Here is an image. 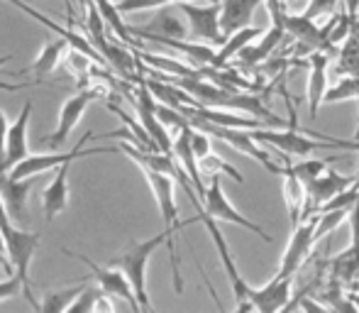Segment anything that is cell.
<instances>
[{"mask_svg": "<svg viewBox=\"0 0 359 313\" xmlns=\"http://www.w3.org/2000/svg\"><path fill=\"white\" fill-rule=\"evenodd\" d=\"M147 181H149L151 191H154V199H156V206L161 211V218H164V230L169 233V255H171V272H174V289L176 294L184 291V279H181V269H179V257H176V242L174 237L191 223H201V218L191 220H179V208H176V199H174V176L169 174H161V171H154V169H142Z\"/></svg>", "mask_w": 359, "mask_h": 313, "instance_id": "6da1fadb", "label": "cell"}, {"mask_svg": "<svg viewBox=\"0 0 359 313\" xmlns=\"http://www.w3.org/2000/svg\"><path fill=\"white\" fill-rule=\"evenodd\" d=\"M166 240H169V233L164 230V233L149 237V240L133 242L123 255L113 257V260L108 262L110 267H118V269L125 272V277H128L130 284H133L135 294H137V301H140V306H142V311L151 309L149 296H147V265H149L151 255H154Z\"/></svg>", "mask_w": 359, "mask_h": 313, "instance_id": "7a4b0ae2", "label": "cell"}, {"mask_svg": "<svg viewBox=\"0 0 359 313\" xmlns=\"http://www.w3.org/2000/svg\"><path fill=\"white\" fill-rule=\"evenodd\" d=\"M186 120H189L191 128L201 130V133L210 135V138H217L220 142L230 145V147L237 149V152L252 156V159L259 161V164L264 166L266 171H271V174H276V176L284 174V164H276V161L271 159V154L257 145L252 130H245V128H222V125L208 123V120H203V118H194V115H191V118H186Z\"/></svg>", "mask_w": 359, "mask_h": 313, "instance_id": "3957f363", "label": "cell"}, {"mask_svg": "<svg viewBox=\"0 0 359 313\" xmlns=\"http://www.w3.org/2000/svg\"><path fill=\"white\" fill-rule=\"evenodd\" d=\"M198 218H201V223L205 225V230H208L210 240H213L215 252H217V257H220V265H222V269H225L227 281H230V286H232V294H235V299H237L235 309L237 311H255L252 309V301H250L252 286L242 279L240 269H237V265H235V257H232V252H230V245H227V240L222 237L220 228H217V220L213 215L205 213L203 206H198Z\"/></svg>", "mask_w": 359, "mask_h": 313, "instance_id": "277c9868", "label": "cell"}, {"mask_svg": "<svg viewBox=\"0 0 359 313\" xmlns=\"http://www.w3.org/2000/svg\"><path fill=\"white\" fill-rule=\"evenodd\" d=\"M93 138V133H86L83 138L76 142V147L72 152H64V154H29L27 159H22L18 166L8 171L13 179H29V176H39L42 171H49L54 166H62L64 161H74V159H81V156H93V154H108V152H115V147H95V149H83V145Z\"/></svg>", "mask_w": 359, "mask_h": 313, "instance_id": "5b68a950", "label": "cell"}, {"mask_svg": "<svg viewBox=\"0 0 359 313\" xmlns=\"http://www.w3.org/2000/svg\"><path fill=\"white\" fill-rule=\"evenodd\" d=\"M203 211L208 215H213L217 223L240 225V228L259 235L264 242H271V235H266V230L262 228V225H257V223H252L250 218H245V215L227 201L225 191H222V184H220V174H210V184L205 186V196H203Z\"/></svg>", "mask_w": 359, "mask_h": 313, "instance_id": "8992f818", "label": "cell"}, {"mask_svg": "<svg viewBox=\"0 0 359 313\" xmlns=\"http://www.w3.org/2000/svg\"><path fill=\"white\" fill-rule=\"evenodd\" d=\"M179 8L184 10L186 20H189L191 39L213 44V47L215 44L220 47V44L227 39L220 29V3H208V5L179 3Z\"/></svg>", "mask_w": 359, "mask_h": 313, "instance_id": "52a82bcc", "label": "cell"}, {"mask_svg": "<svg viewBox=\"0 0 359 313\" xmlns=\"http://www.w3.org/2000/svg\"><path fill=\"white\" fill-rule=\"evenodd\" d=\"M105 91L103 88H83L79 91V93H74L72 98L67 100V103L62 105V113H59V125L57 130H54L49 138H44L42 142L49 145V147L54 149V152H59V149L67 145L69 135H72V130L79 125V120L83 118L86 108H88L90 103H93L98 95H103Z\"/></svg>", "mask_w": 359, "mask_h": 313, "instance_id": "ba28073f", "label": "cell"}, {"mask_svg": "<svg viewBox=\"0 0 359 313\" xmlns=\"http://www.w3.org/2000/svg\"><path fill=\"white\" fill-rule=\"evenodd\" d=\"M316 223H318V213L311 215V218L301 220L296 228H291V240H288L284 257H281V265L276 274L284 277H293L298 269L303 267V262L308 260L313 245H316Z\"/></svg>", "mask_w": 359, "mask_h": 313, "instance_id": "9c48e42d", "label": "cell"}, {"mask_svg": "<svg viewBox=\"0 0 359 313\" xmlns=\"http://www.w3.org/2000/svg\"><path fill=\"white\" fill-rule=\"evenodd\" d=\"M64 252L76 257V260L83 262V265L88 267L90 277L98 281V286L105 291V294H108V296H120V299L128 301V304L133 306V311H142V306H140V301H137V294H135L133 284H130V279L125 277L123 269H118V267H110V265L100 267V265H95L93 260H88V257H83V255H76V252L67 250V247H64Z\"/></svg>", "mask_w": 359, "mask_h": 313, "instance_id": "30bf717a", "label": "cell"}, {"mask_svg": "<svg viewBox=\"0 0 359 313\" xmlns=\"http://www.w3.org/2000/svg\"><path fill=\"white\" fill-rule=\"evenodd\" d=\"M29 115H32V100L22 105L20 115L15 118V123L8 128V138H5V152L0 156V174H8L13 166H18L22 159L29 156V145H27V125Z\"/></svg>", "mask_w": 359, "mask_h": 313, "instance_id": "8fae6325", "label": "cell"}, {"mask_svg": "<svg viewBox=\"0 0 359 313\" xmlns=\"http://www.w3.org/2000/svg\"><path fill=\"white\" fill-rule=\"evenodd\" d=\"M357 181V176H345L337 174L332 169H325L311 186H308V204H306V213H303V220L316 215L332 196H337L340 191H345L347 186H352Z\"/></svg>", "mask_w": 359, "mask_h": 313, "instance_id": "7c38bea8", "label": "cell"}, {"mask_svg": "<svg viewBox=\"0 0 359 313\" xmlns=\"http://www.w3.org/2000/svg\"><path fill=\"white\" fill-rule=\"evenodd\" d=\"M330 54L318 49L308 57V86H306V100H308V115L311 120H318V108L325 100L327 93V67H330Z\"/></svg>", "mask_w": 359, "mask_h": 313, "instance_id": "4fadbf2b", "label": "cell"}, {"mask_svg": "<svg viewBox=\"0 0 359 313\" xmlns=\"http://www.w3.org/2000/svg\"><path fill=\"white\" fill-rule=\"evenodd\" d=\"M293 291V277L276 274L271 281H266L262 289H250V301L252 309L262 313H274V311H286L288 301H291Z\"/></svg>", "mask_w": 359, "mask_h": 313, "instance_id": "5bb4252c", "label": "cell"}, {"mask_svg": "<svg viewBox=\"0 0 359 313\" xmlns=\"http://www.w3.org/2000/svg\"><path fill=\"white\" fill-rule=\"evenodd\" d=\"M284 201H286V211H288V220H291V228H296L303 220L306 213V204H308V189L298 174L293 171L291 156H284Z\"/></svg>", "mask_w": 359, "mask_h": 313, "instance_id": "9a60e30c", "label": "cell"}, {"mask_svg": "<svg viewBox=\"0 0 359 313\" xmlns=\"http://www.w3.org/2000/svg\"><path fill=\"white\" fill-rule=\"evenodd\" d=\"M69 166L72 161H64L62 166H57V174L49 181V186L42 191V206H44V218L47 223H52L54 215H59L69 204Z\"/></svg>", "mask_w": 359, "mask_h": 313, "instance_id": "2e32d148", "label": "cell"}, {"mask_svg": "<svg viewBox=\"0 0 359 313\" xmlns=\"http://www.w3.org/2000/svg\"><path fill=\"white\" fill-rule=\"evenodd\" d=\"M264 0H222L220 3V29L225 37L242 27H250L252 15Z\"/></svg>", "mask_w": 359, "mask_h": 313, "instance_id": "e0dca14e", "label": "cell"}, {"mask_svg": "<svg viewBox=\"0 0 359 313\" xmlns=\"http://www.w3.org/2000/svg\"><path fill=\"white\" fill-rule=\"evenodd\" d=\"M286 37V29L281 25H271L264 34H262L259 44H247L237 57H240V67H257V64H264L276 49L281 47V39Z\"/></svg>", "mask_w": 359, "mask_h": 313, "instance_id": "ac0fdd59", "label": "cell"}, {"mask_svg": "<svg viewBox=\"0 0 359 313\" xmlns=\"http://www.w3.org/2000/svg\"><path fill=\"white\" fill-rule=\"evenodd\" d=\"M34 179H37V176L13 179L10 174H0V196H3L10 218H15V220L25 218V201H27V194H29V189H32Z\"/></svg>", "mask_w": 359, "mask_h": 313, "instance_id": "d6986e66", "label": "cell"}, {"mask_svg": "<svg viewBox=\"0 0 359 313\" xmlns=\"http://www.w3.org/2000/svg\"><path fill=\"white\" fill-rule=\"evenodd\" d=\"M147 32L159 34V37H174V39H184L189 34V20H186L184 10L179 5H164L159 8V13L154 15L149 29Z\"/></svg>", "mask_w": 359, "mask_h": 313, "instance_id": "ffe728a7", "label": "cell"}, {"mask_svg": "<svg viewBox=\"0 0 359 313\" xmlns=\"http://www.w3.org/2000/svg\"><path fill=\"white\" fill-rule=\"evenodd\" d=\"M257 37H262V32L257 27H252V25H250V27H242V29H237V32H232L230 37L220 44V49H215L213 67H217V69L227 67V64H230V59H235L237 54H240L247 44L255 42Z\"/></svg>", "mask_w": 359, "mask_h": 313, "instance_id": "44dd1931", "label": "cell"}, {"mask_svg": "<svg viewBox=\"0 0 359 313\" xmlns=\"http://www.w3.org/2000/svg\"><path fill=\"white\" fill-rule=\"evenodd\" d=\"M69 47V42L67 39H62L59 37L57 42H49L47 47L39 52V57L34 59V64L29 69H25L22 74H34L37 79H44V76H49V74L57 69V64L62 62V57H64V49Z\"/></svg>", "mask_w": 359, "mask_h": 313, "instance_id": "7402d4cb", "label": "cell"}, {"mask_svg": "<svg viewBox=\"0 0 359 313\" xmlns=\"http://www.w3.org/2000/svg\"><path fill=\"white\" fill-rule=\"evenodd\" d=\"M86 281H79L76 286H69V289H62V291H49L44 294V299L39 301V311L42 313H62V311H69L72 304L81 296V291L86 289Z\"/></svg>", "mask_w": 359, "mask_h": 313, "instance_id": "603a6c76", "label": "cell"}, {"mask_svg": "<svg viewBox=\"0 0 359 313\" xmlns=\"http://www.w3.org/2000/svg\"><path fill=\"white\" fill-rule=\"evenodd\" d=\"M335 74H340V76H359V32H352L340 47Z\"/></svg>", "mask_w": 359, "mask_h": 313, "instance_id": "cb8c5ba5", "label": "cell"}, {"mask_svg": "<svg viewBox=\"0 0 359 313\" xmlns=\"http://www.w3.org/2000/svg\"><path fill=\"white\" fill-rule=\"evenodd\" d=\"M95 49H98V52L103 54V59H108V64L118 74H123V76H133V72H135V59H133V54H130L128 49L118 47V44H108L105 39H100V42L95 44Z\"/></svg>", "mask_w": 359, "mask_h": 313, "instance_id": "d4e9b609", "label": "cell"}, {"mask_svg": "<svg viewBox=\"0 0 359 313\" xmlns=\"http://www.w3.org/2000/svg\"><path fill=\"white\" fill-rule=\"evenodd\" d=\"M95 5H98V10H100V15H103V20H105V25L108 27H113V32L118 34L120 39H123L125 44H130L133 42V32H130V27L123 22V18H120V10H118V5H113L110 0H93Z\"/></svg>", "mask_w": 359, "mask_h": 313, "instance_id": "484cf974", "label": "cell"}, {"mask_svg": "<svg viewBox=\"0 0 359 313\" xmlns=\"http://www.w3.org/2000/svg\"><path fill=\"white\" fill-rule=\"evenodd\" d=\"M350 220V208H332V211H320L316 223V240L320 242L323 237H327L332 230H337L342 223Z\"/></svg>", "mask_w": 359, "mask_h": 313, "instance_id": "4316f807", "label": "cell"}, {"mask_svg": "<svg viewBox=\"0 0 359 313\" xmlns=\"http://www.w3.org/2000/svg\"><path fill=\"white\" fill-rule=\"evenodd\" d=\"M350 98H359V76H342L325 93V103H337V100Z\"/></svg>", "mask_w": 359, "mask_h": 313, "instance_id": "83f0119b", "label": "cell"}, {"mask_svg": "<svg viewBox=\"0 0 359 313\" xmlns=\"http://www.w3.org/2000/svg\"><path fill=\"white\" fill-rule=\"evenodd\" d=\"M327 169V161L323 159H313V156H308V159H301L298 164H293V171L298 174V179L306 184V189L313 184V181L318 179V176L323 174V171Z\"/></svg>", "mask_w": 359, "mask_h": 313, "instance_id": "f1b7e54d", "label": "cell"}, {"mask_svg": "<svg viewBox=\"0 0 359 313\" xmlns=\"http://www.w3.org/2000/svg\"><path fill=\"white\" fill-rule=\"evenodd\" d=\"M201 164V171H205V174H220V171H225V174L232 176V181H237V184H245V179H242V174L235 169V166H230L227 161H222L220 156H215L213 152H210L208 156H203V159L198 161Z\"/></svg>", "mask_w": 359, "mask_h": 313, "instance_id": "f546056e", "label": "cell"}, {"mask_svg": "<svg viewBox=\"0 0 359 313\" xmlns=\"http://www.w3.org/2000/svg\"><path fill=\"white\" fill-rule=\"evenodd\" d=\"M179 3H191V0H118L120 13H140V10H159L164 5H179Z\"/></svg>", "mask_w": 359, "mask_h": 313, "instance_id": "4dcf8cb0", "label": "cell"}, {"mask_svg": "<svg viewBox=\"0 0 359 313\" xmlns=\"http://www.w3.org/2000/svg\"><path fill=\"white\" fill-rule=\"evenodd\" d=\"M103 294H105V291L100 289V286H95V289H93V286H86V289L81 291L79 299H76L74 304H72V309H69V311H72V313H86V311H93V309H95V301H98Z\"/></svg>", "mask_w": 359, "mask_h": 313, "instance_id": "1f68e13d", "label": "cell"}, {"mask_svg": "<svg viewBox=\"0 0 359 313\" xmlns=\"http://www.w3.org/2000/svg\"><path fill=\"white\" fill-rule=\"evenodd\" d=\"M337 3H340V0H308L303 15H306V18H311V20L325 18V15H335Z\"/></svg>", "mask_w": 359, "mask_h": 313, "instance_id": "d6a6232c", "label": "cell"}, {"mask_svg": "<svg viewBox=\"0 0 359 313\" xmlns=\"http://www.w3.org/2000/svg\"><path fill=\"white\" fill-rule=\"evenodd\" d=\"M191 147H194L196 156H198V161L203 159V156L210 154V135L201 133V130L191 128Z\"/></svg>", "mask_w": 359, "mask_h": 313, "instance_id": "836d02e7", "label": "cell"}, {"mask_svg": "<svg viewBox=\"0 0 359 313\" xmlns=\"http://www.w3.org/2000/svg\"><path fill=\"white\" fill-rule=\"evenodd\" d=\"M22 289H25V286H22V279H20L18 274L8 277V279L0 281V301L13 299V296H15V294H20Z\"/></svg>", "mask_w": 359, "mask_h": 313, "instance_id": "e575fe53", "label": "cell"}, {"mask_svg": "<svg viewBox=\"0 0 359 313\" xmlns=\"http://www.w3.org/2000/svg\"><path fill=\"white\" fill-rule=\"evenodd\" d=\"M8 118H5V113L0 110V156L5 152V138H8Z\"/></svg>", "mask_w": 359, "mask_h": 313, "instance_id": "d590c367", "label": "cell"}, {"mask_svg": "<svg viewBox=\"0 0 359 313\" xmlns=\"http://www.w3.org/2000/svg\"><path fill=\"white\" fill-rule=\"evenodd\" d=\"M0 267H3V269L8 272V274H13V262H10L5 255H0Z\"/></svg>", "mask_w": 359, "mask_h": 313, "instance_id": "8d00e7d4", "label": "cell"}, {"mask_svg": "<svg viewBox=\"0 0 359 313\" xmlns=\"http://www.w3.org/2000/svg\"><path fill=\"white\" fill-rule=\"evenodd\" d=\"M347 291H355V294H359V277H357V279H352L350 284H347Z\"/></svg>", "mask_w": 359, "mask_h": 313, "instance_id": "74e56055", "label": "cell"}, {"mask_svg": "<svg viewBox=\"0 0 359 313\" xmlns=\"http://www.w3.org/2000/svg\"><path fill=\"white\" fill-rule=\"evenodd\" d=\"M347 294L352 296V301H355V306H357V311H359V294H355V291H347Z\"/></svg>", "mask_w": 359, "mask_h": 313, "instance_id": "f35d334b", "label": "cell"}, {"mask_svg": "<svg viewBox=\"0 0 359 313\" xmlns=\"http://www.w3.org/2000/svg\"><path fill=\"white\" fill-rule=\"evenodd\" d=\"M10 59H13V57H10V54H5V57H0V67H5V64H8Z\"/></svg>", "mask_w": 359, "mask_h": 313, "instance_id": "ab89813d", "label": "cell"}, {"mask_svg": "<svg viewBox=\"0 0 359 313\" xmlns=\"http://www.w3.org/2000/svg\"><path fill=\"white\" fill-rule=\"evenodd\" d=\"M352 32H359V20H355V27H352Z\"/></svg>", "mask_w": 359, "mask_h": 313, "instance_id": "60d3db41", "label": "cell"}, {"mask_svg": "<svg viewBox=\"0 0 359 313\" xmlns=\"http://www.w3.org/2000/svg\"><path fill=\"white\" fill-rule=\"evenodd\" d=\"M357 103H359V98H357ZM355 140L359 142V123H357V133H355Z\"/></svg>", "mask_w": 359, "mask_h": 313, "instance_id": "b9f144b4", "label": "cell"}, {"mask_svg": "<svg viewBox=\"0 0 359 313\" xmlns=\"http://www.w3.org/2000/svg\"><path fill=\"white\" fill-rule=\"evenodd\" d=\"M208 3H222V0H208Z\"/></svg>", "mask_w": 359, "mask_h": 313, "instance_id": "7bdbcfd3", "label": "cell"}]
</instances>
